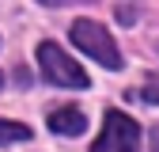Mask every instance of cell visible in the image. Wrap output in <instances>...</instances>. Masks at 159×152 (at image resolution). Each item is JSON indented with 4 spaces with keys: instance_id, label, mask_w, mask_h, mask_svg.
Instances as JSON below:
<instances>
[{
    "instance_id": "obj_1",
    "label": "cell",
    "mask_w": 159,
    "mask_h": 152,
    "mask_svg": "<svg viewBox=\"0 0 159 152\" xmlns=\"http://www.w3.org/2000/svg\"><path fill=\"white\" fill-rule=\"evenodd\" d=\"M72 42L87 57H95L102 69H121V53H117L114 38H110V31L102 23H95V19H76L72 23Z\"/></svg>"
},
{
    "instance_id": "obj_2",
    "label": "cell",
    "mask_w": 159,
    "mask_h": 152,
    "mask_svg": "<svg viewBox=\"0 0 159 152\" xmlns=\"http://www.w3.org/2000/svg\"><path fill=\"white\" fill-rule=\"evenodd\" d=\"M38 65H42V76L57 88H87V72L80 69L72 57L57 46V42H42L38 46Z\"/></svg>"
},
{
    "instance_id": "obj_3",
    "label": "cell",
    "mask_w": 159,
    "mask_h": 152,
    "mask_svg": "<svg viewBox=\"0 0 159 152\" xmlns=\"http://www.w3.org/2000/svg\"><path fill=\"white\" fill-rule=\"evenodd\" d=\"M136 145H140V126L121 110H106L102 133L91 145V152H136Z\"/></svg>"
},
{
    "instance_id": "obj_4",
    "label": "cell",
    "mask_w": 159,
    "mask_h": 152,
    "mask_svg": "<svg viewBox=\"0 0 159 152\" xmlns=\"http://www.w3.org/2000/svg\"><path fill=\"white\" fill-rule=\"evenodd\" d=\"M49 129L65 133V137H80V133L87 129V118L76 107H57V110H49Z\"/></svg>"
},
{
    "instance_id": "obj_5",
    "label": "cell",
    "mask_w": 159,
    "mask_h": 152,
    "mask_svg": "<svg viewBox=\"0 0 159 152\" xmlns=\"http://www.w3.org/2000/svg\"><path fill=\"white\" fill-rule=\"evenodd\" d=\"M19 141H30V126L0 118V145H19Z\"/></svg>"
},
{
    "instance_id": "obj_6",
    "label": "cell",
    "mask_w": 159,
    "mask_h": 152,
    "mask_svg": "<svg viewBox=\"0 0 159 152\" xmlns=\"http://www.w3.org/2000/svg\"><path fill=\"white\" fill-rule=\"evenodd\" d=\"M144 99H148V103H159V80H152V84L144 88Z\"/></svg>"
},
{
    "instance_id": "obj_7",
    "label": "cell",
    "mask_w": 159,
    "mask_h": 152,
    "mask_svg": "<svg viewBox=\"0 0 159 152\" xmlns=\"http://www.w3.org/2000/svg\"><path fill=\"white\" fill-rule=\"evenodd\" d=\"M152 152H159V137H155V141H152Z\"/></svg>"
},
{
    "instance_id": "obj_8",
    "label": "cell",
    "mask_w": 159,
    "mask_h": 152,
    "mask_svg": "<svg viewBox=\"0 0 159 152\" xmlns=\"http://www.w3.org/2000/svg\"><path fill=\"white\" fill-rule=\"evenodd\" d=\"M42 4H61V0H42Z\"/></svg>"
},
{
    "instance_id": "obj_9",
    "label": "cell",
    "mask_w": 159,
    "mask_h": 152,
    "mask_svg": "<svg viewBox=\"0 0 159 152\" xmlns=\"http://www.w3.org/2000/svg\"><path fill=\"white\" fill-rule=\"evenodd\" d=\"M0 84H4V72H0Z\"/></svg>"
}]
</instances>
